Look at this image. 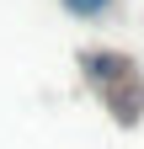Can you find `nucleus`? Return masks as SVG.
<instances>
[{"instance_id":"f257e3e1","label":"nucleus","mask_w":144,"mask_h":149,"mask_svg":"<svg viewBox=\"0 0 144 149\" xmlns=\"http://www.w3.org/2000/svg\"><path fill=\"white\" fill-rule=\"evenodd\" d=\"M64 6H69V11H80V16H96L107 0H64Z\"/></svg>"},{"instance_id":"f03ea898","label":"nucleus","mask_w":144,"mask_h":149,"mask_svg":"<svg viewBox=\"0 0 144 149\" xmlns=\"http://www.w3.org/2000/svg\"><path fill=\"white\" fill-rule=\"evenodd\" d=\"M85 64H96V74H117V69H123L117 59H107V53H96V59H85Z\"/></svg>"}]
</instances>
